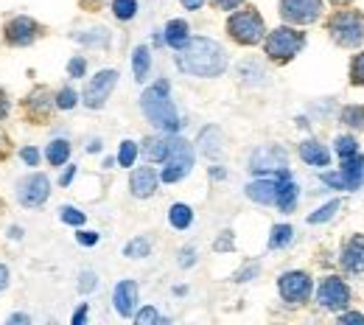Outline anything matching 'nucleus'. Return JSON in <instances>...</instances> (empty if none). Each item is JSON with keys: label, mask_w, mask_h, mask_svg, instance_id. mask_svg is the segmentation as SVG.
Returning <instances> with one entry per match:
<instances>
[{"label": "nucleus", "mask_w": 364, "mask_h": 325, "mask_svg": "<svg viewBox=\"0 0 364 325\" xmlns=\"http://www.w3.org/2000/svg\"><path fill=\"white\" fill-rule=\"evenodd\" d=\"M177 68L191 76H219L228 68V53L219 43L208 37H196L177 50Z\"/></svg>", "instance_id": "nucleus-1"}, {"label": "nucleus", "mask_w": 364, "mask_h": 325, "mask_svg": "<svg viewBox=\"0 0 364 325\" xmlns=\"http://www.w3.org/2000/svg\"><path fill=\"white\" fill-rule=\"evenodd\" d=\"M140 107H143V115L157 127V129H166V132H177L180 124V115L168 98V85L166 82H157L154 87H149L143 98H140Z\"/></svg>", "instance_id": "nucleus-2"}, {"label": "nucleus", "mask_w": 364, "mask_h": 325, "mask_svg": "<svg viewBox=\"0 0 364 325\" xmlns=\"http://www.w3.org/2000/svg\"><path fill=\"white\" fill-rule=\"evenodd\" d=\"M228 34L241 43V46H258L267 34L264 28V20L258 14V9H244V11H235L228 20Z\"/></svg>", "instance_id": "nucleus-3"}, {"label": "nucleus", "mask_w": 364, "mask_h": 325, "mask_svg": "<svg viewBox=\"0 0 364 325\" xmlns=\"http://www.w3.org/2000/svg\"><path fill=\"white\" fill-rule=\"evenodd\" d=\"M331 37L345 48H356L364 43V17L359 11H339L328 23Z\"/></svg>", "instance_id": "nucleus-4"}, {"label": "nucleus", "mask_w": 364, "mask_h": 325, "mask_svg": "<svg viewBox=\"0 0 364 325\" xmlns=\"http://www.w3.org/2000/svg\"><path fill=\"white\" fill-rule=\"evenodd\" d=\"M193 169V149L182 138L168 140V154H166V169H163V183H177Z\"/></svg>", "instance_id": "nucleus-5"}, {"label": "nucleus", "mask_w": 364, "mask_h": 325, "mask_svg": "<svg viewBox=\"0 0 364 325\" xmlns=\"http://www.w3.org/2000/svg\"><path fill=\"white\" fill-rule=\"evenodd\" d=\"M303 46H306V37L300 31L283 26V28H274L267 37V56L274 62H289L303 50Z\"/></svg>", "instance_id": "nucleus-6"}, {"label": "nucleus", "mask_w": 364, "mask_h": 325, "mask_svg": "<svg viewBox=\"0 0 364 325\" xmlns=\"http://www.w3.org/2000/svg\"><path fill=\"white\" fill-rule=\"evenodd\" d=\"M364 180V157L350 154V157H342V171L339 174H325L322 183L325 186H333V188H345V191H356L362 186Z\"/></svg>", "instance_id": "nucleus-7"}, {"label": "nucleus", "mask_w": 364, "mask_h": 325, "mask_svg": "<svg viewBox=\"0 0 364 325\" xmlns=\"http://www.w3.org/2000/svg\"><path fill=\"white\" fill-rule=\"evenodd\" d=\"M50 196V180L46 174H28L26 180H20L17 186V199L26 208H40L46 205V199Z\"/></svg>", "instance_id": "nucleus-8"}, {"label": "nucleus", "mask_w": 364, "mask_h": 325, "mask_svg": "<svg viewBox=\"0 0 364 325\" xmlns=\"http://www.w3.org/2000/svg\"><path fill=\"white\" fill-rule=\"evenodd\" d=\"M286 169H289V154L283 146H261V149H255V154L250 160V171H255V174L286 171Z\"/></svg>", "instance_id": "nucleus-9"}, {"label": "nucleus", "mask_w": 364, "mask_h": 325, "mask_svg": "<svg viewBox=\"0 0 364 325\" xmlns=\"http://www.w3.org/2000/svg\"><path fill=\"white\" fill-rule=\"evenodd\" d=\"M115 85H118V70H101V73H95V79H90V85L85 87V104L90 110L104 107V101L115 90Z\"/></svg>", "instance_id": "nucleus-10"}, {"label": "nucleus", "mask_w": 364, "mask_h": 325, "mask_svg": "<svg viewBox=\"0 0 364 325\" xmlns=\"http://www.w3.org/2000/svg\"><path fill=\"white\" fill-rule=\"evenodd\" d=\"M322 11V0H280V17L289 23H314Z\"/></svg>", "instance_id": "nucleus-11"}, {"label": "nucleus", "mask_w": 364, "mask_h": 325, "mask_svg": "<svg viewBox=\"0 0 364 325\" xmlns=\"http://www.w3.org/2000/svg\"><path fill=\"white\" fill-rule=\"evenodd\" d=\"M3 34H6V43H9V46L26 48L40 37V23H34L31 17H14V20L6 23Z\"/></svg>", "instance_id": "nucleus-12"}, {"label": "nucleus", "mask_w": 364, "mask_h": 325, "mask_svg": "<svg viewBox=\"0 0 364 325\" xmlns=\"http://www.w3.org/2000/svg\"><path fill=\"white\" fill-rule=\"evenodd\" d=\"M319 306L322 309H331V311H339L350 303V289L345 286L342 278H325L322 286H319V294H317Z\"/></svg>", "instance_id": "nucleus-13"}, {"label": "nucleus", "mask_w": 364, "mask_h": 325, "mask_svg": "<svg viewBox=\"0 0 364 325\" xmlns=\"http://www.w3.org/2000/svg\"><path fill=\"white\" fill-rule=\"evenodd\" d=\"M277 289L286 303H303L311 294V278L306 272H286L277 280Z\"/></svg>", "instance_id": "nucleus-14"}, {"label": "nucleus", "mask_w": 364, "mask_h": 325, "mask_svg": "<svg viewBox=\"0 0 364 325\" xmlns=\"http://www.w3.org/2000/svg\"><path fill=\"white\" fill-rule=\"evenodd\" d=\"M112 303H115V311L121 317H132L137 303V283L135 280H121L115 286V294H112Z\"/></svg>", "instance_id": "nucleus-15"}, {"label": "nucleus", "mask_w": 364, "mask_h": 325, "mask_svg": "<svg viewBox=\"0 0 364 325\" xmlns=\"http://www.w3.org/2000/svg\"><path fill=\"white\" fill-rule=\"evenodd\" d=\"M342 267L348 270V272H364V235H356V238H350L348 244H345V250H342Z\"/></svg>", "instance_id": "nucleus-16"}, {"label": "nucleus", "mask_w": 364, "mask_h": 325, "mask_svg": "<svg viewBox=\"0 0 364 325\" xmlns=\"http://www.w3.org/2000/svg\"><path fill=\"white\" fill-rule=\"evenodd\" d=\"M277 186L280 183H274V180H255V183L247 186V196L258 205H272L277 199Z\"/></svg>", "instance_id": "nucleus-17"}, {"label": "nucleus", "mask_w": 364, "mask_h": 325, "mask_svg": "<svg viewBox=\"0 0 364 325\" xmlns=\"http://www.w3.org/2000/svg\"><path fill=\"white\" fill-rule=\"evenodd\" d=\"M132 193L140 196V199H146V196H151L154 191H157V174L151 171V169H137L135 174H132Z\"/></svg>", "instance_id": "nucleus-18"}, {"label": "nucleus", "mask_w": 364, "mask_h": 325, "mask_svg": "<svg viewBox=\"0 0 364 325\" xmlns=\"http://www.w3.org/2000/svg\"><path fill=\"white\" fill-rule=\"evenodd\" d=\"M300 157L306 160V163H311V166H328L331 163V154H328V149L317 143V140H306L303 146H300Z\"/></svg>", "instance_id": "nucleus-19"}, {"label": "nucleus", "mask_w": 364, "mask_h": 325, "mask_svg": "<svg viewBox=\"0 0 364 325\" xmlns=\"http://www.w3.org/2000/svg\"><path fill=\"white\" fill-rule=\"evenodd\" d=\"M222 132L216 129V127H208V129H202V135H199V149H202V154H208V157H219L222 154Z\"/></svg>", "instance_id": "nucleus-20"}, {"label": "nucleus", "mask_w": 364, "mask_h": 325, "mask_svg": "<svg viewBox=\"0 0 364 325\" xmlns=\"http://www.w3.org/2000/svg\"><path fill=\"white\" fill-rule=\"evenodd\" d=\"M277 205H280V211H294V205H297V186L289 180V177H283V183L277 186V199H274Z\"/></svg>", "instance_id": "nucleus-21"}, {"label": "nucleus", "mask_w": 364, "mask_h": 325, "mask_svg": "<svg viewBox=\"0 0 364 325\" xmlns=\"http://www.w3.org/2000/svg\"><path fill=\"white\" fill-rule=\"evenodd\" d=\"M166 43L171 48H177V50L188 43V23L185 20H171L166 26Z\"/></svg>", "instance_id": "nucleus-22"}, {"label": "nucleus", "mask_w": 364, "mask_h": 325, "mask_svg": "<svg viewBox=\"0 0 364 325\" xmlns=\"http://www.w3.org/2000/svg\"><path fill=\"white\" fill-rule=\"evenodd\" d=\"M46 157L50 166L68 163V157H70V143H68V140H50L46 149Z\"/></svg>", "instance_id": "nucleus-23"}, {"label": "nucleus", "mask_w": 364, "mask_h": 325, "mask_svg": "<svg viewBox=\"0 0 364 325\" xmlns=\"http://www.w3.org/2000/svg\"><path fill=\"white\" fill-rule=\"evenodd\" d=\"M143 154H146V160H151V163L166 160V154H168V140L149 138L146 143H143Z\"/></svg>", "instance_id": "nucleus-24"}, {"label": "nucleus", "mask_w": 364, "mask_h": 325, "mask_svg": "<svg viewBox=\"0 0 364 325\" xmlns=\"http://www.w3.org/2000/svg\"><path fill=\"white\" fill-rule=\"evenodd\" d=\"M132 65H135V79H137V82H146V76H149V65H151V56H149V48H146V46L135 48V56H132Z\"/></svg>", "instance_id": "nucleus-25"}, {"label": "nucleus", "mask_w": 364, "mask_h": 325, "mask_svg": "<svg viewBox=\"0 0 364 325\" xmlns=\"http://www.w3.org/2000/svg\"><path fill=\"white\" fill-rule=\"evenodd\" d=\"M168 222H171L177 230H185V228L193 222V211H191L188 205H174V208L168 211Z\"/></svg>", "instance_id": "nucleus-26"}, {"label": "nucleus", "mask_w": 364, "mask_h": 325, "mask_svg": "<svg viewBox=\"0 0 364 325\" xmlns=\"http://www.w3.org/2000/svg\"><path fill=\"white\" fill-rule=\"evenodd\" d=\"M291 235H294V230H291L289 225H277V228H272V238H269V247H272V250L289 247V244H291Z\"/></svg>", "instance_id": "nucleus-27"}, {"label": "nucleus", "mask_w": 364, "mask_h": 325, "mask_svg": "<svg viewBox=\"0 0 364 325\" xmlns=\"http://www.w3.org/2000/svg\"><path fill=\"white\" fill-rule=\"evenodd\" d=\"M76 40L82 43V46H107L109 43V31H104V28H92L87 34H76Z\"/></svg>", "instance_id": "nucleus-28"}, {"label": "nucleus", "mask_w": 364, "mask_h": 325, "mask_svg": "<svg viewBox=\"0 0 364 325\" xmlns=\"http://www.w3.org/2000/svg\"><path fill=\"white\" fill-rule=\"evenodd\" d=\"M112 11L118 20H132L137 14V0H112Z\"/></svg>", "instance_id": "nucleus-29"}, {"label": "nucleus", "mask_w": 364, "mask_h": 325, "mask_svg": "<svg viewBox=\"0 0 364 325\" xmlns=\"http://www.w3.org/2000/svg\"><path fill=\"white\" fill-rule=\"evenodd\" d=\"M149 250H151V244H149L146 238H135V241H129V244L124 247V255H127V258H146Z\"/></svg>", "instance_id": "nucleus-30"}, {"label": "nucleus", "mask_w": 364, "mask_h": 325, "mask_svg": "<svg viewBox=\"0 0 364 325\" xmlns=\"http://www.w3.org/2000/svg\"><path fill=\"white\" fill-rule=\"evenodd\" d=\"M342 124H348L353 129H364V107H348L342 112Z\"/></svg>", "instance_id": "nucleus-31"}, {"label": "nucleus", "mask_w": 364, "mask_h": 325, "mask_svg": "<svg viewBox=\"0 0 364 325\" xmlns=\"http://www.w3.org/2000/svg\"><path fill=\"white\" fill-rule=\"evenodd\" d=\"M135 157H137V146L132 140H124V143H121V151H118V163H121L124 169H129V166L135 163Z\"/></svg>", "instance_id": "nucleus-32"}, {"label": "nucleus", "mask_w": 364, "mask_h": 325, "mask_svg": "<svg viewBox=\"0 0 364 325\" xmlns=\"http://www.w3.org/2000/svg\"><path fill=\"white\" fill-rule=\"evenodd\" d=\"M336 211H339V202L333 199V202H328L325 208H319L317 213H311V216H309V222H311V225H322V222H328V219H331Z\"/></svg>", "instance_id": "nucleus-33"}, {"label": "nucleus", "mask_w": 364, "mask_h": 325, "mask_svg": "<svg viewBox=\"0 0 364 325\" xmlns=\"http://www.w3.org/2000/svg\"><path fill=\"white\" fill-rule=\"evenodd\" d=\"M356 151H359V143L353 138H348V135L336 138V154H339V157H350V154H356Z\"/></svg>", "instance_id": "nucleus-34"}, {"label": "nucleus", "mask_w": 364, "mask_h": 325, "mask_svg": "<svg viewBox=\"0 0 364 325\" xmlns=\"http://www.w3.org/2000/svg\"><path fill=\"white\" fill-rule=\"evenodd\" d=\"M53 104H56L59 110H73V107H76V93H73L70 87H65V90H59V93L53 95Z\"/></svg>", "instance_id": "nucleus-35"}, {"label": "nucleus", "mask_w": 364, "mask_h": 325, "mask_svg": "<svg viewBox=\"0 0 364 325\" xmlns=\"http://www.w3.org/2000/svg\"><path fill=\"white\" fill-rule=\"evenodd\" d=\"M62 222H68V225H85V213L76 211V208H70V205H65L62 208Z\"/></svg>", "instance_id": "nucleus-36"}, {"label": "nucleus", "mask_w": 364, "mask_h": 325, "mask_svg": "<svg viewBox=\"0 0 364 325\" xmlns=\"http://www.w3.org/2000/svg\"><path fill=\"white\" fill-rule=\"evenodd\" d=\"M350 82L353 85H364V53H359L353 59V68H350Z\"/></svg>", "instance_id": "nucleus-37"}, {"label": "nucleus", "mask_w": 364, "mask_h": 325, "mask_svg": "<svg viewBox=\"0 0 364 325\" xmlns=\"http://www.w3.org/2000/svg\"><path fill=\"white\" fill-rule=\"evenodd\" d=\"M151 323H160V314H157V309L146 306V309L137 314V325H151Z\"/></svg>", "instance_id": "nucleus-38"}, {"label": "nucleus", "mask_w": 364, "mask_h": 325, "mask_svg": "<svg viewBox=\"0 0 364 325\" xmlns=\"http://www.w3.org/2000/svg\"><path fill=\"white\" fill-rule=\"evenodd\" d=\"M20 157H23V163H26V166H31V169H37V163H40V151H37V149H31V146H26V149L20 151Z\"/></svg>", "instance_id": "nucleus-39"}, {"label": "nucleus", "mask_w": 364, "mask_h": 325, "mask_svg": "<svg viewBox=\"0 0 364 325\" xmlns=\"http://www.w3.org/2000/svg\"><path fill=\"white\" fill-rule=\"evenodd\" d=\"M85 68H87V62H85L82 56H76V59H70V65H68V73H70L73 79H79V76L85 73Z\"/></svg>", "instance_id": "nucleus-40"}, {"label": "nucleus", "mask_w": 364, "mask_h": 325, "mask_svg": "<svg viewBox=\"0 0 364 325\" xmlns=\"http://www.w3.org/2000/svg\"><path fill=\"white\" fill-rule=\"evenodd\" d=\"M82 283H79V289H82V292H90V289H95V275H92V272H82Z\"/></svg>", "instance_id": "nucleus-41"}, {"label": "nucleus", "mask_w": 364, "mask_h": 325, "mask_svg": "<svg viewBox=\"0 0 364 325\" xmlns=\"http://www.w3.org/2000/svg\"><path fill=\"white\" fill-rule=\"evenodd\" d=\"M76 241H79V244H85V247H92V244L98 241V235H95V233H79V235H76Z\"/></svg>", "instance_id": "nucleus-42"}, {"label": "nucleus", "mask_w": 364, "mask_h": 325, "mask_svg": "<svg viewBox=\"0 0 364 325\" xmlns=\"http://www.w3.org/2000/svg\"><path fill=\"white\" fill-rule=\"evenodd\" d=\"M180 264L182 267H193V250H191V247H185V250H182Z\"/></svg>", "instance_id": "nucleus-43"}, {"label": "nucleus", "mask_w": 364, "mask_h": 325, "mask_svg": "<svg viewBox=\"0 0 364 325\" xmlns=\"http://www.w3.org/2000/svg\"><path fill=\"white\" fill-rule=\"evenodd\" d=\"M232 233H225V238H219L216 241V250H232V238H230Z\"/></svg>", "instance_id": "nucleus-44"}, {"label": "nucleus", "mask_w": 364, "mask_h": 325, "mask_svg": "<svg viewBox=\"0 0 364 325\" xmlns=\"http://www.w3.org/2000/svg\"><path fill=\"white\" fill-rule=\"evenodd\" d=\"M6 115H9V95L0 90V121H3Z\"/></svg>", "instance_id": "nucleus-45"}, {"label": "nucleus", "mask_w": 364, "mask_h": 325, "mask_svg": "<svg viewBox=\"0 0 364 325\" xmlns=\"http://www.w3.org/2000/svg\"><path fill=\"white\" fill-rule=\"evenodd\" d=\"M339 320H342V323H356V325H364V317H362V314H342Z\"/></svg>", "instance_id": "nucleus-46"}, {"label": "nucleus", "mask_w": 364, "mask_h": 325, "mask_svg": "<svg viewBox=\"0 0 364 325\" xmlns=\"http://www.w3.org/2000/svg\"><path fill=\"white\" fill-rule=\"evenodd\" d=\"M219 9H235V6H241L244 0H213Z\"/></svg>", "instance_id": "nucleus-47"}, {"label": "nucleus", "mask_w": 364, "mask_h": 325, "mask_svg": "<svg viewBox=\"0 0 364 325\" xmlns=\"http://www.w3.org/2000/svg\"><path fill=\"white\" fill-rule=\"evenodd\" d=\"M9 280H11V275H9V270H6L3 264H0V292H3L6 286H9Z\"/></svg>", "instance_id": "nucleus-48"}, {"label": "nucleus", "mask_w": 364, "mask_h": 325, "mask_svg": "<svg viewBox=\"0 0 364 325\" xmlns=\"http://www.w3.org/2000/svg\"><path fill=\"white\" fill-rule=\"evenodd\" d=\"M85 317H87V306H82V309H79V311L73 314V323L82 325V323H85Z\"/></svg>", "instance_id": "nucleus-49"}, {"label": "nucleus", "mask_w": 364, "mask_h": 325, "mask_svg": "<svg viewBox=\"0 0 364 325\" xmlns=\"http://www.w3.org/2000/svg\"><path fill=\"white\" fill-rule=\"evenodd\" d=\"M202 3H205V0H182V6H185V9H191V11L202 9Z\"/></svg>", "instance_id": "nucleus-50"}, {"label": "nucleus", "mask_w": 364, "mask_h": 325, "mask_svg": "<svg viewBox=\"0 0 364 325\" xmlns=\"http://www.w3.org/2000/svg\"><path fill=\"white\" fill-rule=\"evenodd\" d=\"M9 323H31V317L28 314H11Z\"/></svg>", "instance_id": "nucleus-51"}, {"label": "nucleus", "mask_w": 364, "mask_h": 325, "mask_svg": "<svg viewBox=\"0 0 364 325\" xmlns=\"http://www.w3.org/2000/svg\"><path fill=\"white\" fill-rule=\"evenodd\" d=\"M252 275H258V267H250V270H244V272H241V275H238L235 280H247V278H252Z\"/></svg>", "instance_id": "nucleus-52"}, {"label": "nucleus", "mask_w": 364, "mask_h": 325, "mask_svg": "<svg viewBox=\"0 0 364 325\" xmlns=\"http://www.w3.org/2000/svg\"><path fill=\"white\" fill-rule=\"evenodd\" d=\"M73 174H76V169H73V166H70V169H68V171H65V177H62V186H68V183H70V180H73Z\"/></svg>", "instance_id": "nucleus-53"}, {"label": "nucleus", "mask_w": 364, "mask_h": 325, "mask_svg": "<svg viewBox=\"0 0 364 325\" xmlns=\"http://www.w3.org/2000/svg\"><path fill=\"white\" fill-rule=\"evenodd\" d=\"M333 3H348V0H333Z\"/></svg>", "instance_id": "nucleus-54"}, {"label": "nucleus", "mask_w": 364, "mask_h": 325, "mask_svg": "<svg viewBox=\"0 0 364 325\" xmlns=\"http://www.w3.org/2000/svg\"><path fill=\"white\" fill-rule=\"evenodd\" d=\"M0 146H3V138H0Z\"/></svg>", "instance_id": "nucleus-55"}]
</instances>
